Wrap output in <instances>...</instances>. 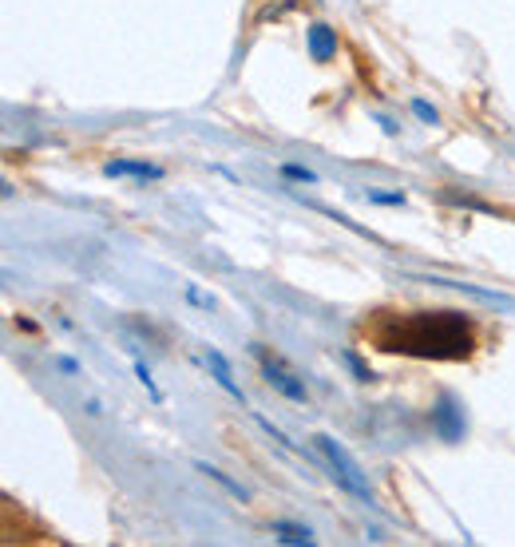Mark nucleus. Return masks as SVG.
Masks as SVG:
<instances>
[{
  "instance_id": "nucleus-1",
  "label": "nucleus",
  "mask_w": 515,
  "mask_h": 547,
  "mask_svg": "<svg viewBox=\"0 0 515 547\" xmlns=\"http://www.w3.org/2000/svg\"><path fill=\"white\" fill-rule=\"evenodd\" d=\"M373 341L385 353H405L424 361H464L472 357V345H476L468 318L452 310H420V314L385 318L373 329Z\"/></svg>"
},
{
  "instance_id": "nucleus-2",
  "label": "nucleus",
  "mask_w": 515,
  "mask_h": 547,
  "mask_svg": "<svg viewBox=\"0 0 515 547\" xmlns=\"http://www.w3.org/2000/svg\"><path fill=\"white\" fill-rule=\"evenodd\" d=\"M317 440V448H321V456L329 460V468H333V480H337V488H345L349 496H357V500H373V492H369V480H365V472H361V464L345 452V444H337L333 437H313Z\"/></svg>"
},
{
  "instance_id": "nucleus-3",
  "label": "nucleus",
  "mask_w": 515,
  "mask_h": 547,
  "mask_svg": "<svg viewBox=\"0 0 515 547\" xmlns=\"http://www.w3.org/2000/svg\"><path fill=\"white\" fill-rule=\"evenodd\" d=\"M258 357H262V373H266V385L270 389H278L282 397H290V401H298V405H306L309 401V393H306V385L278 361V357H270L266 349H258Z\"/></svg>"
},
{
  "instance_id": "nucleus-4",
  "label": "nucleus",
  "mask_w": 515,
  "mask_h": 547,
  "mask_svg": "<svg viewBox=\"0 0 515 547\" xmlns=\"http://www.w3.org/2000/svg\"><path fill=\"white\" fill-rule=\"evenodd\" d=\"M432 429L440 440H460L464 437V409H456V401L444 393L432 409Z\"/></svg>"
},
{
  "instance_id": "nucleus-5",
  "label": "nucleus",
  "mask_w": 515,
  "mask_h": 547,
  "mask_svg": "<svg viewBox=\"0 0 515 547\" xmlns=\"http://www.w3.org/2000/svg\"><path fill=\"white\" fill-rule=\"evenodd\" d=\"M428 286H448V290H464L468 298L476 302H488V306H500V310H515V298L508 294H496V290H484V286H472V282H452V278H420Z\"/></svg>"
},
{
  "instance_id": "nucleus-6",
  "label": "nucleus",
  "mask_w": 515,
  "mask_h": 547,
  "mask_svg": "<svg viewBox=\"0 0 515 547\" xmlns=\"http://www.w3.org/2000/svg\"><path fill=\"white\" fill-rule=\"evenodd\" d=\"M107 179H163V167L155 163H139V159H111L103 167Z\"/></svg>"
},
{
  "instance_id": "nucleus-7",
  "label": "nucleus",
  "mask_w": 515,
  "mask_h": 547,
  "mask_svg": "<svg viewBox=\"0 0 515 547\" xmlns=\"http://www.w3.org/2000/svg\"><path fill=\"white\" fill-rule=\"evenodd\" d=\"M306 44H309V56H313L317 64H325V60H333V52H337V32H333L329 24H313L306 32Z\"/></svg>"
},
{
  "instance_id": "nucleus-8",
  "label": "nucleus",
  "mask_w": 515,
  "mask_h": 547,
  "mask_svg": "<svg viewBox=\"0 0 515 547\" xmlns=\"http://www.w3.org/2000/svg\"><path fill=\"white\" fill-rule=\"evenodd\" d=\"M206 365H210V373H214V381L234 397V401H242V389H238V381H234V373H230V361L218 353V349H206Z\"/></svg>"
},
{
  "instance_id": "nucleus-9",
  "label": "nucleus",
  "mask_w": 515,
  "mask_h": 547,
  "mask_svg": "<svg viewBox=\"0 0 515 547\" xmlns=\"http://www.w3.org/2000/svg\"><path fill=\"white\" fill-rule=\"evenodd\" d=\"M274 536L282 540V544H313V528H306V524H290V520H274Z\"/></svg>"
},
{
  "instance_id": "nucleus-10",
  "label": "nucleus",
  "mask_w": 515,
  "mask_h": 547,
  "mask_svg": "<svg viewBox=\"0 0 515 547\" xmlns=\"http://www.w3.org/2000/svg\"><path fill=\"white\" fill-rule=\"evenodd\" d=\"M199 472H203V476H210V480H218V484H222L226 492H234L238 500H250V492H246L242 484H234V480H230L226 472H218V468H210V464H199Z\"/></svg>"
},
{
  "instance_id": "nucleus-11",
  "label": "nucleus",
  "mask_w": 515,
  "mask_h": 547,
  "mask_svg": "<svg viewBox=\"0 0 515 547\" xmlns=\"http://www.w3.org/2000/svg\"><path fill=\"white\" fill-rule=\"evenodd\" d=\"M282 175H286V179H294V183H317V175H313L309 167H298V163H286V167H282Z\"/></svg>"
},
{
  "instance_id": "nucleus-12",
  "label": "nucleus",
  "mask_w": 515,
  "mask_h": 547,
  "mask_svg": "<svg viewBox=\"0 0 515 547\" xmlns=\"http://www.w3.org/2000/svg\"><path fill=\"white\" fill-rule=\"evenodd\" d=\"M135 377H139V381H143V385H147V393H151V397H155V401H163V393H159V385H155V377H151V369H147V365H143V361H139V365H135Z\"/></svg>"
},
{
  "instance_id": "nucleus-13",
  "label": "nucleus",
  "mask_w": 515,
  "mask_h": 547,
  "mask_svg": "<svg viewBox=\"0 0 515 547\" xmlns=\"http://www.w3.org/2000/svg\"><path fill=\"white\" fill-rule=\"evenodd\" d=\"M258 425H262V429H266V437H270V440H278V444H282V448H290V452H294V448H298V444H294V440L286 437V433H282V429H274V425H270V421H266V417H258Z\"/></svg>"
},
{
  "instance_id": "nucleus-14",
  "label": "nucleus",
  "mask_w": 515,
  "mask_h": 547,
  "mask_svg": "<svg viewBox=\"0 0 515 547\" xmlns=\"http://www.w3.org/2000/svg\"><path fill=\"white\" fill-rule=\"evenodd\" d=\"M369 203H381V207H405V195H381V191H373Z\"/></svg>"
},
{
  "instance_id": "nucleus-15",
  "label": "nucleus",
  "mask_w": 515,
  "mask_h": 547,
  "mask_svg": "<svg viewBox=\"0 0 515 547\" xmlns=\"http://www.w3.org/2000/svg\"><path fill=\"white\" fill-rule=\"evenodd\" d=\"M412 111H416V119H424V123H436V111L428 108L424 100H416V104H412Z\"/></svg>"
}]
</instances>
